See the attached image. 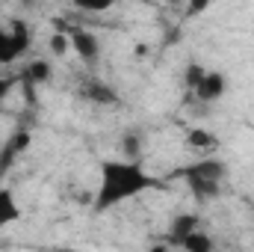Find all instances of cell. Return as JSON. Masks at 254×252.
<instances>
[{
    "label": "cell",
    "mask_w": 254,
    "mask_h": 252,
    "mask_svg": "<svg viewBox=\"0 0 254 252\" xmlns=\"http://www.w3.org/2000/svg\"><path fill=\"white\" fill-rule=\"evenodd\" d=\"M101 181L92 199V211L95 214H107L119 205H125L130 199L148 193V190H160L163 181L154 178L151 172L142 169V163L136 160H101Z\"/></svg>",
    "instance_id": "6da1fadb"
},
{
    "label": "cell",
    "mask_w": 254,
    "mask_h": 252,
    "mask_svg": "<svg viewBox=\"0 0 254 252\" xmlns=\"http://www.w3.org/2000/svg\"><path fill=\"white\" fill-rule=\"evenodd\" d=\"M175 175L187 181V187L198 202H210L222 193V181L228 178V163L219 157H198L195 163L178 169Z\"/></svg>",
    "instance_id": "7a4b0ae2"
},
{
    "label": "cell",
    "mask_w": 254,
    "mask_h": 252,
    "mask_svg": "<svg viewBox=\"0 0 254 252\" xmlns=\"http://www.w3.org/2000/svg\"><path fill=\"white\" fill-rule=\"evenodd\" d=\"M30 48V27L24 21H12L9 27L0 24V65H15Z\"/></svg>",
    "instance_id": "3957f363"
},
{
    "label": "cell",
    "mask_w": 254,
    "mask_h": 252,
    "mask_svg": "<svg viewBox=\"0 0 254 252\" xmlns=\"http://www.w3.org/2000/svg\"><path fill=\"white\" fill-rule=\"evenodd\" d=\"M65 33H68L71 51H74L86 65H95L101 60V42H98V36H95L92 30H86V27H68Z\"/></svg>",
    "instance_id": "277c9868"
},
{
    "label": "cell",
    "mask_w": 254,
    "mask_h": 252,
    "mask_svg": "<svg viewBox=\"0 0 254 252\" xmlns=\"http://www.w3.org/2000/svg\"><path fill=\"white\" fill-rule=\"evenodd\" d=\"M225 92H228V77L222 74V71H204V77L198 80V86L192 89V95L198 98V101H204V104H216V101H222L225 98Z\"/></svg>",
    "instance_id": "5b68a950"
},
{
    "label": "cell",
    "mask_w": 254,
    "mask_h": 252,
    "mask_svg": "<svg viewBox=\"0 0 254 252\" xmlns=\"http://www.w3.org/2000/svg\"><path fill=\"white\" fill-rule=\"evenodd\" d=\"M30 142H33V133L21 127V130H15V133L0 145V175H6V172L12 169V163L30 148Z\"/></svg>",
    "instance_id": "8992f818"
},
{
    "label": "cell",
    "mask_w": 254,
    "mask_h": 252,
    "mask_svg": "<svg viewBox=\"0 0 254 252\" xmlns=\"http://www.w3.org/2000/svg\"><path fill=\"white\" fill-rule=\"evenodd\" d=\"M198 229H201V223H198V217H195V214H178V217L172 220V226H169L166 244L178 250V247H181V244L192 235V232H198Z\"/></svg>",
    "instance_id": "52a82bcc"
},
{
    "label": "cell",
    "mask_w": 254,
    "mask_h": 252,
    "mask_svg": "<svg viewBox=\"0 0 254 252\" xmlns=\"http://www.w3.org/2000/svg\"><path fill=\"white\" fill-rule=\"evenodd\" d=\"M18 80L24 83L27 95H33L39 83H48V80H51V63H48V60H33V63L18 74Z\"/></svg>",
    "instance_id": "ba28073f"
},
{
    "label": "cell",
    "mask_w": 254,
    "mask_h": 252,
    "mask_svg": "<svg viewBox=\"0 0 254 252\" xmlns=\"http://www.w3.org/2000/svg\"><path fill=\"white\" fill-rule=\"evenodd\" d=\"M83 98L86 101H95V104H119V95L113 86H107L104 80H86L83 83Z\"/></svg>",
    "instance_id": "9c48e42d"
},
{
    "label": "cell",
    "mask_w": 254,
    "mask_h": 252,
    "mask_svg": "<svg viewBox=\"0 0 254 252\" xmlns=\"http://www.w3.org/2000/svg\"><path fill=\"white\" fill-rule=\"evenodd\" d=\"M21 220V205L15 199V193L6 187H0V229L3 226H12Z\"/></svg>",
    "instance_id": "30bf717a"
},
{
    "label": "cell",
    "mask_w": 254,
    "mask_h": 252,
    "mask_svg": "<svg viewBox=\"0 0 254 252\" xmlns=\"http://www.w3.org/2000/svg\"><path fill=\"white\" fill-rule=\"evenodd\" d=\"M216 145H219V136L207 127H192L187 133V148H192V151H213Z\"/></svg>",
    "instance_id": "8fae6325"
},
{
    "label": "cell",
    "mask_w": 254,
    "mask_h": 252,
    "mask_svg": "<svg viewBox=\"0 0 254 252\" xmlns=\"http://www.w3.org/2000/svg\"><path fill=\"white\" fill-rule=\"evenodd\" d=\"M178 250H181V252H213V238H210L207 232H201V229H198V232H192L190 238L178 247Z\"/></svg>",
    "instance_id": "7c38bea8"
},
{
    "label": "cell",
    "mask_w": 254,
    "mask_h": 252,
    "mask_svg": "<svg viewBox=\"0 0 254 252\" xmlns=\"http://www.w3.org/2000/svg\"><path fill=\"white\" fill-rule=\"evenodd\" d=\"M48 48H51V54H57V57H65V54L71 51L68 33H54V36H51V42H48Z\"/></svg>",
    "instance_id": "4fadbf2b"
},
{
    "label": "cell",
    "mask_w": 254,
    "mask_h": 252,
    "mask_svg": "<svg viewBox=\"0 0 254 252\" xmlns=\"http://www.w3.org/2000/svg\"><path fill=\"white\" fill-rule=\"evenodd\" d=\"M204 71H207V68H204V65H198V63H190V65H187V89H190V92L198 86V80L204 77Z\"/></svg>",
    "instance_id": "5bb4252c"
},
{
    "label": "cell",
    "mask_w": 254,
    "mask_h": 252,
    "mask_svg": "<svg viewBox=\"0 0 254 252\" xmlns=\"http://www.w3.org/2000/svg\"><path fill=\"white\" fill-rule=\"evenodd\" d=\"M122 142H125V145H122V148H125V160H136V163H139V139H136L133 133H130V136L125 133Z\"/></svg>",
    "instance_id": "9a60e30c"
},
{
    "label": "cell",
    "mask_w": 254,
    "mask_h": 252,
    "mask_svg": "<svg viewBox=\"0 0 254 252\" xmlns=\"http://www.w3.org/2000/svg\"><path fill=\"white\" fill-rule=\"evenodd\" d=\"M15 83H18V77H6V74H0V104H3V98L12 92Z\"/></svg>",
    "instance_id": "2e32d148"
},
{
    "label": "cell",
    "mask_w": 254,
    "mask_h": 252,
    "mask_svg": "<svg viewBox=\"0 0 254 252\" xmlns=\"http://www.w3.org/2000/svg\"><path fill=\"white\" fill-rule=\"evenodd\" d=\"M148 252H172V247H169V244L163 241V244H154V247H151Z\"/></svg>",
    "instance_id": "e0dca14e"
},
{
    "label": "cell",
    "mask_w": 254,
    "mask_h": 252,
    "mask_svg": "<svg viewBox=\"0 0 254 252\" xmlns=\"http://www.w3.org/2000/svg\"><path fill=\"white\" fill-rule=\"evenodd\" d=\"M57 252H92V250H77V247H63V250H57Z\"/></svg>",
    "instance_id": "ac0fdd59"
}]
</instances>
